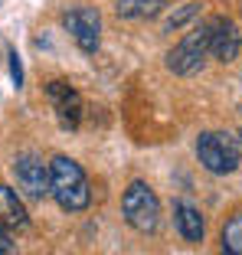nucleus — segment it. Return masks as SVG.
Listing matches in <instances>:
<instances>
[{
    "mask_svg": "<svg viewBox=\"0 0 242 255\" xmlns=\"http://www.w3.org/2000/svg\"><path fill=\"white\" fill-rule=\"evenodd\" d=\"M49 180H53L49 196L59 203V210L82 213L92 203V190H89V180H85V170L72 157H66V154H56L49 160Z\"/></svg>",
    "mask_w": 242,
    "mask_h": 255,
    "instance_id": "f257e3e1",
    "label": "nucleus"
},
{
    "mask_svg": "<svg viewBox=\"0 0 242 255\" xmlns=\"http://www.w3.org/2000/svg\"><path fill=\"white\" fill-rule=\"evenodd\" d=\"M121 213H124V223L144 236L160 229V200L144 180L128 183V190L121 196Z\"/></svg>",
    "mask_w": 242,
    "mask_h": 255,
    "instance_id": "f03ea898",
    "label": "nucleus"
},
{
    "mask_svg": "<svg viewBox=\"0 0 242 255\" xmlns=\"http://www.w3.org/2000/svg\"><path fill=\"white\" fill-rule=\"evenodd\" d=\"M197 160L216 177H226L239 167L242 160V147L239 137L226 134V131H203L197 137Z\"/></svg>",
    "mask_w": 242,
    "mask_h": 255,
    "instance_id": "7ed1b4c3",
    "label": "nucleus"
},
{
    "mask_svg": "<svg viewBox=\"0 0 242 255\" xmlns=\"http://www.w3.org/2000/svg\"><path fill=\"white\" fill-rule=\"evenodd\" d=\"M206 56H210V23H200L167 53V69L174 75H197L203 72Z\"/></svg>",
    "mask_w": 242,
    "mask_h": 255,
    "instance_id": "20e7f679",
    "label": "nucleus"
},
{
    "mask_svg": "<svg viewBox=\"0 0 242 255\" xmlns=\"http://www.w3.org/2000/svg\"><path fill=\"white\" fill-rule=\"evenodd\" d=\"M62 26L72 33L76 46L85 56H95L102 46V16L95 7H72L62 16Z\"/></svg>",
    "mask_w": 242,
    "mask_h": 255,
    "instance_id": "39448f33",
    "label": "nucleus"
},
{
    "mask_svg": "<svg viewBox=\"0 0 242 255\" xmlns=\"http://www.w3.org/2000/svg\"><path fill=\"white\" fill-rule=\"evenodd\" d=\"M13 177H16L20 190L30 196V200L49 196L53 180H49V167L43 164V157H36V154H20V157L13 160Z\"/></svg>",
    "mask_w": 242,
    "mask_h": 255,
    "instance_id": "423d86ee",
    "label": "nucleus"
},
{
    "mask_svg": "<svg viewBox=\"0 0 242 255\" xmlns=\"http://www.w3.org/2000/svg\"><path fill=\"white\" fill-rule=\"evenodd\" d=\"M46 95H49V105H53L56 118L66 131H76L82 125V95H79L66 79H53L46 85Z\"/></svg>",
    "mask_w": 242,
    "mask_h": 255,
    "instance_id": "0eeeda50",
    "label": "nucleus"
},
{
    "mask_svg": "<svg viewBox=\"0 0 242 255\" xmlns=\"http://www.w3.org/2000/svg\"><path fill=\"white\" fill-rule=\"evenodd\" d=\"M242 49V33L233 20L226 16H216L210 20V56L220 62H233Z\"/></svg>",
    "mask_w": 242,
    "mask_h": 255,
    "instance_id": "6e6552de",
    "label": "nucleus"
},
{
    "mask_svg": "<svg viewBox=\"0 0 242 255\" xmlns=\"http://www.w3.org/2000/svg\"><path fill=\"white\" fill-rule=\"evenodd\" d=\"M174 226H177V233H180V239H187V242L203 239V216H200V210L187 200L174 203Z\"/></svg>",
    "mask_w": 242,
    "mask_h": 255,
    "instance_id": "1a4fd4ad",
    "label": "nucleus"
},
{
    "mask_svg": "<svg viewBox=\"0 0 242 255\" xmlns=\"http://www.w3.org/2000/svg\"><path fill=\"white\" fill-rule=\"evenodd\" d=\"M0 223H7L10 229H23V226L30 223V213H26V206H23V200L16 196L13 187H7V183H0Z\"/></svg>",
    "mask_w": 242,
    "mask_h": 255,
    "instance_id": "9d476101",
    "label": "nucleus"
},
{
    "mask_svg": "<svg viewBox=\"0 0 242 255\" xmlns=\"http://www.w3.org/2000/svg\"><path fill=\"white\" fill-rule=\"evenodd\" d=\"M115 10L124 20H151L164 10V0H118Z\"/></svg>",
    "mask_w": 242,
    "mask_h": 255,
    "instance_id": "9b49d317",
    "label": "nucleus"
},
{
    "mask_svg": "<svg viewBox=\"0 0 242 255\" xmlns=\"http://www.w3.org/2000/svg\"><path fill=\"white\" fill-rule=\"evenodd\" d=\"M223 249L233 255H242V213H236V216H229L226 223H223Z\"/></svg>",
    "mask_w": 242,
    "mask_h": 255,
    "instance_id": "f8f14e48",
    "label": "nucleus"
},
{
    "mask_svg": "<svg viewBox=\"0 0 242 255\" xmlns=\"http://www.w3.org/2000/svg\"><path fill=\"white\" fill-rule=\"evenodd\" d=\"M197 13H200V3H197V0H190V3H183L180 10H174V13L167 16V20H164V30H180L183 23H190Z\"/></svg>",
    "mask_w": 242,
    "mask_h": 255,
    "instance_id": "ddd939ff",
    "label": "nucleus"
},
{
    "mask_svg": "<svg viewBox=\"0 0 242 255\" xmlns=\"http://www.w3.org/2000/svg\"><path fill=\"white\" fill-rule=\"evenodd\" d=\"M16 242H13V233H10L7 223H0V255H13Z\"/></svg>",
    "mask_w": 242,
    "mask_h": 255,
    "instance_id": "4468645a",
    "label": "nucleus"
},
{
    "mask_svg": "<svg viewBox=\"0 0 242 255\" xmlns=\"http://www.w3.org/2000/svg\"><path fill=\"white\" fill-rule=\"evenodd\" d=\"M7 56H10V75H13V85L20 89V85H23V69H20V59H16V49H7Z\"/></svg>",
    "mask_w": 242,
    "mask_h": 255,
    "instance_id": "2eb2a0df",
    "label": "nucleus"
},
{
    "mask_svg": "<svg viewBox=\"0 0 242 255\" xmlns=\"http://www.w3.org/2000/svg\"><path fill=\"white\" fill-rule=\"evenodd\" d=\"M220 255H233V252H226V249H223V252H220Z\"/></svg>",
    "mask_w": 242,
    "mask_h": 255,
    "instance_id": "dca6fc26",
    "label": "nucleus"
},
{
    "mask_svg": "<svg viewBox=\"0 0 242 255\" xmlns=\"http://www.w3.org/2000/svg\"><path fill=\"white\" fill-rule=\"evenodd\" d=\"M239 147H242V131H239Z\"/></svg>",
    "mask_w": 242,
    "mask_h": 255,
    "instance_id": "f3484780",
    "label": "nucleus"
}]
</instances>
